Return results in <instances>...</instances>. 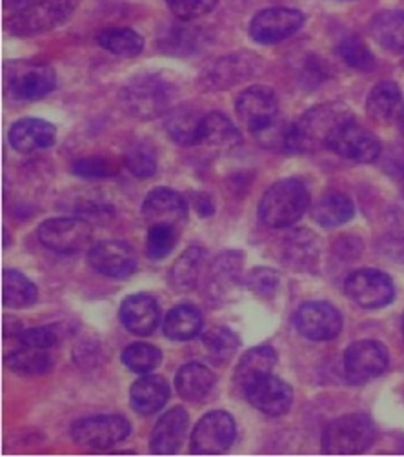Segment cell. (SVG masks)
Here are the masks:
<instances>
[{"label": "cell", "instance_id": "cell-19", "mask_svg": "<svg viewBox=\"0 0 404 457\" xmlns=\"http://www.w3.org/2000/svg\"><path fill=\"white\" fill-rule=\"evenodd\" d=\"M143 219L148 228L157 224L181 228L188 219V203L181 194L171 188H153L143 203Z\"/></svg>", "mask_w": 404, "mask_h": 457}, {"label": "cell", "instance_id": "cell-11", "mask_svg": "<svg viewBox=\"0 0 404 457\" xmlns=\"http://www.w3.org/2000/svg\"><path fill=\"white\" fill-rule=\"evenodd\" d=\"M235 436V420L224 410H213L195 425L190 437V450L197 455H217L230 450Z\"/></svg>", "mask_w": 404, "mask_h": 457}, {"label": "cell", "instance_id": "cell-5", "mask_svg": "<svg viewBox=\"0 0 404 457\" xmlns=\"http://www.w3.org/2000/svg\"><path fill=\"white\" fill-rule=\"evenodd\" d=\"M6 91L13 101L29 103L48 97L57 87V73L50 64L10 61L4 64Z\"/></svg>", "mask_w": 404, "mask_h": 457}, {"label": "cell", "instance_id": "cell-25", "mask_svg": "<svg viewBox=\"0 0 404 457\" xmlns=\"http://www.w3.org/2000/svg\"><path fill=\"white\" fill-rule=\"evenodd\" d=\"M171 388L162 376L144 374L129 388V404L133 412L141 416H153L169 401Z\"/></svg>", "mask_w": 404, "mask_h": 457}, {"label": "cell", "instance_id": "cell-4", "mask_svg": "<svg viewBox=\"0 0 404 457\" xmlns=\"http://www.w3.org/2000/svg\"><path fill=\"white\" fill-rule=\"evenodd\" d=\"M375 443V425L367 414H348L334 420L323 432L321 448L330 455L363 453Z\"/></svg>", "mask_w": 404, "mask_h": 457}, {"label": "cell", "instance_id": "cell-47", "mask_svg": "<svg viewBox=\"0 0 404 457\" xmlns=\"http://www.w3.org/2000/svg\"><path fill=\"white\" fill-rule=\"evenodd\" d=\"M62 339V328L59 325L50 327H35V328H24L17 341L22 346H33V348H54Z\"/></svg>", "mask_w": 404, "mask_h": 457}, {"label": "cell", "instance_id": "cell-44", "mask_svg": "<svg viewBox=\"0 0 404 457\" xmlns=\"http://www.w3.org/2000/svg\"><path fill=\"white\" fill-rule=\"evenodd\" d=\"M71 171L84 180H103V179H110L111 175L117 173V166L115 162H111L106 157H84L73 162Z\"/></svg>", "mask_w": 404, "mask_h": 457}, {"label": "cell", "instance_id": "cell-22", "mask_svg": "<svg viewBox=\"0 0 404 457\" xmlns=\"http://www.w3.org/2000/svg\"><path fill=\"white\" fill-rule=\"evenodd\" d=\"M190 418L183 406H175L161 416L150 436V450L157 455H173L181 450Z\"/></svg>", "mask_w": 404, "mask_h": 457}, {"label": "cell", "instance_id": "cell-34", "mask_svg": "<svg viewBox=\"0 0 404 457\" xmlns=\"http://www.w3.org/2000/svg\"><path fill=\"white\" fill-rule=\"evenodd\" d=\"M319 246L317 239L308 230H295L292 232L283 243V259L293 270H309L317 262Z\"/></svg>", "mask_w": 404, "mask_h": 457}, {"label": "cell", "instance_id": "cell-10", "mask_svg": "<svg viewBox=\"0 0 404 457\" xmlns=\"http://www.w3.org/2000/svg\"><path fill=\"white\" fill-rule=\"evenodd\" d=\"M129 432L131 425L124 416L101 414L75 421L71 427V439L84 448L108 450L126 441Z\"/></svg>", "mask_w": 404, "mask_h": 457}, {"label": "cell", "instance_id": "cell-37", "mask_svg": "<svg viewBox=\"0 0 404 457\" xmlns=\"http://www.w3.org/2000/svg\"><path fill=\"white\" fill-rule=\"evenodd\" d=\"M103 50L119 57H137L144 50V38L131 28H106L97 33Z\"/></svg>", "mask_w": 404, "mask_h": 457}, {"label": "cell", "instance_id": "cell-28", "mask_svg": "<svg viewBox=\"0 0 404 457\" xmlns=\"http://www.w3.org/2000/svg\"><path fill=\"white\" fill-rule=\"evenodd\" d=\"M208 252L202 246H190L186 248L181 257H178L169 273L168 283L175 292H188L197 287L199 279L202 278V271L206 268Z\"/></svg>", "mask_w": 404, "mask_h": 457}, {"label": "cell", "instance_id": "cell-38", "mask_svg": "<svg viewBox=\"0 0 404 457\" xmlns=\"http://www.w3.org/2000/svg\"><path fill=\"white\" fill-rule=\"evenodd\" d=\"M372 35L390 52H404V12H383L372 21Z\"/></svg>", "mask_w": 404, "mask_h": 457}, {"label": "cell", "instance_id": "cell-9", "mask_svg": "<svg viewBox=\"0 0 404 457\" xmlns=\"http://www.w3.org/2000/svg\"><path fill=\"white\" fill-rule=\"evenodd\" d=\"M342 367L344 376L351 385H365L388 370L390 355L383 343L361 339L346 348Z\"/></svg>", "mask_w": 404, "mask_h": 457}, {"label": "cell", "instance_id": "cell-15", "mask_svg": "<svg viewBox=\"0 0 404 457\" xmlns=\"http://www.w3.org/2000/svg\"><path fill=\"white\" fill-rule=\"evenodd\" d=\"M328 150H332L344 161L357 164H370L381 157L383 146L370 129H367L353 119L341 128Z\"/></svg>", "mask_w": 404, "mask_h": 457}, {"label": "cell", "instance_id": "cell-1", "mask_svg": "<svg viewBox=\"0 0 404 457\" xmlns=\"http://www.w3.org/2000/svg\"><path fill=\"white\" fill-rule=\"evenodd\" d=\"M353 119V112L342 103H325L308 110L292 124L290 152L313 154L330 148L341 128Z\"/></svg>", "mask_w": 404, "mask_h": 457}, {"label": "cell", "instance_id": "cell-21", "mask_svg": "<svg viewBox=\"0 0 404 457\" xmlns=\"http://www.w3.org/2000/svg\"><path fill=\"white\" fill-rule=\"evenodd\" d=\"M119 317L128 332L146 337L152 336L161 323V308L155 297L148 294H133L122 301Z\"/></svg>", "mask_w": 404, "mask_h": 457}, {"label": "cell", "instance_id": "cell-8", "mask_svg": "<svg viewBox=\"0 0 404 457\" xmlns=\"http://www.w3.org/2000/svg\"><path fill=\"white\" fill-rule=\"evenodd\" d=\"M259 62L260 59L248 52L218 57L202 68V71L197 77V84L202 91L232 89L248 80L250 77H253V73L259 68Z\"/></svg>", "mask_w": 404, "mask_h": 457}, {"label": "cell", "instance_id": "cell-2", "mask_svg": "<svg viewBox=\"0 0 404 457\" xmlns=\"http://www.w3.org/2000/svg\"><path fill=\"white\" fill-rule=\"evenodd\" d=\"M175 99L173 84L157 73H144L128 80L119 101L126 113L139 120H152L169 112Z\"/></svg>", "mask_w": 404, "mask_h": 457}, {"label": "cell", "instance_id": "cell-12", "mask_svg": "<svg viewBox=\"0 0 404 457\" xmlns=\"http://www.w3.org/2000/svg\"><path fill=\"white\" fill-rule=\"evenodd\" d=\"M346 295L365 310H377L390 304L395 297V287L388 273L374 268H363L350 273L344 283Z\"/></svg>", "mask_w": 404, "mask_h": 457}, {"label": "cell", "instance_id": "cell-16", "mask_svg": "<svg viewBox=\"0 0 404 457\" xmlns=\"http://www.w3.org/2000/svg\"><path fill=\"white\" fill-rule=\"evenodd\" d=\"M235 112L243 124L255 135L277 119L279 99L268 86H251L237 97Z\"/></svg>", "mask_w": 404, "mask_h": 457}, {"label": "cell", "instance_id": "cell-53", "mask_svg": "<svg viewBox=\"0 0 404 457\" xmlns=\"http://www.w3.org/2000/svg\"><path fill=\"white\" fill-rule=\"evenodd\" d=\"M400 328H402V336H404V315H402V327Z\"/></svg>", "mask_w": 404, "mask_h": 457}, {"label": "cell", "instance_id": "cell-48", "mask_svg": "<svg viewBox=\"0 0 404 457\" xmlns=\"http://www.w3.org/2000/svg\"><path fill=\"white\" fill-rule=\"evenodd\" d=\"M73 359L78 364V369H97L104 361V350L99 341L86 339L75 346Z\"/></svg>", "mask_w": 404, "mask_h": 457}, {"label": "cell", "instance_id": "cell-51", "mask_svg": "<svg viewBox=\"0 0 404 457\" xmlns=\"http://www.w3.org/2000/svg\"><path fill=\"white\" fill-rule=\"evenodd\" d=\"M24 330L19 319L15 317H4V337L6 339H17L19 334Z\"/></svg>", "mask_w": 404, "mask_h": 457}, {"label": "cell", "instance_id": "cell-33", "mask_svg": "<svg viewBox=\"0 0 404 457\" xmlns=\"http://www.w3.org/2000/svg\"><path fill=\"white\" fill-rule=\"evenodd\" d=\"M6 367L26 378L44 376L54 370V357L46 352V348H33V346H22L6 355Z\"/></svg>", "mask_w": 404, "mask_h": 457}, {"label": "cell", "instance_id": "cell-14", "mask_svg": "<svg viewBox=\"0 0 404 457\" xmlns=\"http://www.w3.org/2000/svg\"><path fill=\"white\" fill-rule=\"evenodd\" d=\"M87 262L101 273L111 279H128L139 268V259L135 248L124 241H101L89 248Z\"/></svg>", "mask_w": 404, "mask_h": 457}, {"label": "cell", "instance_id": "cell-13", "mask_svg": "<svg viewBox=\"0 0 404 457\" xmlns=\"http://www.w3.org/2000/svg\"><path fill=\"white\" fill-rule=\"evenodd\" d=\"M341 312L326 301H308L302 303L295 315V330L309 341H332L342 330Z\"/></svg>", "mask_w": 404, "mask_h": 457}, {"label": "cell", "instance_id": "cell-20", "mask_svg": "<svg viewBox=\"0 0 404 457\" xmlns=\"http://www.w3.org/2000/svg\"><path fill=\"white\" fill-rule=\"evenodd\" d=\"M244 397L253 408L259 410V412L277 418V416H284L292 408L293 390L286 381H283L274 374H269L259 379L257 383H253L246 390Z\"/></svg>", "mask_w": 404, "mask_h": 457}, {"label": "cell", "instance_id": "cell-39", "mask_svg": "<svg viewBox=\"0 0 404 457\" xmlns=\"http://www.w3.org/2000/svg\"><path fill=\"white\" fill-rule=\"evenodd\" d=\"M202 346L213 364H217V367H224V364L230 362L237 353L241 346V339L228 327H215L202 336Z\"/></svg>", "mask_w": 404, "mask_h": 457}, {"label": "cell", "instance_id": "cell-7", "mask_svg": "<svg viewBox=\"0 0 404 457\" xmlns=\"http://www.w3.org/2000/svg\"><path fill=\"white\" fill-rule=\"evenodd\" d=\"M78 6V0H40L15 12L6 28L15 37H33L48 33L66 24Z\"/></svg>", "mask_w": 404, "mask_h": 457}, {"label": "cell", "instance_id": "cell-27", "mask_svg": "<svg viewBox=\"0 0 404 457\" xmlns=\"http://www.w3.org/2000/svg\"><path fill=\"white\" fill-rule=\"evenodd\" d=\"M217 383L215 374L202 362L192 361L183 364L175 374V388L185 401L202 403L213 392Z\"/></svg>", "mask_w": 404, "mask_h": 457}, {"label": "cell", "instance_id": "cell-32", "mask_svg": "<svg viewBox=\"0 0 404 457\" xmlns=\"http://www.w3.org/2000/svg\"><path fill=\"white\" fill-rule=\"evenodd\" d=\"M402 106V94L399 84L383 80L375 84L367 97V113L377 122H388L399 115Z\"/></svg>", "mask_w": 404, "mask_h": 457}, {"label": "cell", "instance_id": "cell-3", "mask_svg": "<svg viewBox=\"0 0 404 457\" xmlns=\"http://www.w3.org/2000/svg\"><path fill=\"white\" fill-rule=\"evenodd\" d=\"M309 206V192L299 179H283L269 187L259 204V217L269 228H288L301 220Z\"/></svg>", "mask_w": 404, "mask_h": 457}, {"label": "cell", "instance_id": "cell-24", "mask_svg": "<svg viewBox=\"0 0 404 457\" xmlns=\"http://www.w3.org/2000/svg\"><path fill=\"white\" fill-rule=\"evenodd\" d=\"M277 364V352L272 346H255L250 348L239 361V364L235 367L234 372V390L239 395H246V390L257 383L259 379L274 374V369Z\"/></svg>", "mask_w": 404, "mask_h": 457}, {"label": "cell", "instance_id": "cell-17", "mask_svg": "<svg viewBox=\"0 0 404 457\" xmlns=\"http://www.w3.org/2000/svg\"><path fill=\"white\" fill-rule=\"evenodd\" d=\"M304 24V15L292 8H268L250 22V37L257 44H277L295 35Z\"/></svg>", "mask_w": 404, "mask_h": 457}, {"label": "cell", "instance_id": "cell-42", "mask_svg": "<svg viewBox=\"0 0 404 457\" xmlns=\"http://www.w3.org/2000/svg\"><path fill=\"white\" fill-rule=\"evenodd\" d=\"M178 243V228L168 224H157L148 228L146 237V255L152 261H161L168 257Z\"/></svg>", "mask_w": 404, "mask_h": 457}, {"label": "cell", "instance_id": "cell-26", "mask_svg": "<svg viewBox=\"0 0 404 457\" xmlns=\"http://www.w3.org/2000/svg\"><path fill=\"white\" fill-rule=\"evenodd\" d=\"M243 143L239 128L234 120L220 112L202 115L199 129V146H208L217 152H228Z\"/></svg>", "mask_w": 404, "mask_h": 457}, {"label": "cell", "instance_id": "cell-23", "mask_svg": "<svg viewBox=\"0 0 404 457\" xmlns=\"http://www.w3.org/2000/svg\"><path fill=\"white\" fill-rule=\"evenodd\" d=\"M57 143V128L37 117L17 120L10 128V145L19 154H37L52 148Z\"/></svg>", "mask_w": 404, "mask_h": 457}, {"label": "cell", "instance_id": "cell-52", "mask_svg": "<svg viewBox=\"0 0 404 457\" xmlns=\"http://www.w3.org/2000/svg\"><path fill=\"white\" fill-rule=\"evenodd\" d=\"M397 119H399V126H400V129H404V103H402V106H400V110H399Z\"/></svg>", "mask_w": 404, "mask_h": 457}, {"label": "cell", "instance_id": "cell-43", "mask_svg": "<svg viewBox=\"0 0 404 457\" xmlns=\"http://www.w3.org/2000/svg\"><path fill=\"white\" fill-rule=\"evenodd\" d=\"M124 164L137 179H150L157 173V157H155V154L141 143L133 145L126 152Z\"/></svg>", "mask_w": 404, "mask_h": 457}, {"label": "cell", "instance_id": "cell-46", "mask_svg": "<svg viewBox=\"0 0 404 457\" xmlns=\"http://www.w3.org/2000/svg\"><path fill=\"white\" fill-rule=\"evenodd\" d=\"M166 4L173 17L183 22H190L211 13L217 8L218 0H166Z\"/></svg>", "mask_w": 404, "mask_h": 457}, {"label": "cell", "instance_id": "cell-35", "mask_svg": "<svg viewBox=\"0 0 404 457\" xmlns=\"http://www.w3.org/2000/svg\"><path fill=\"white\" fill-rule=\"evenodd\" d=\"M355 215V206L350 201L348 195L339 194V192H332L323 195L316 206H313V219L317 220L319 226L328 228H339L346 222H350Z\"/></svg>", "mask_w": 404, "mask_h": 457}, {"label": "cell", "instance_id": "cell-50", "mask_svg": "<svg viewBox=\"0 0 404 457\" xmlns=\"http://www.w3.org/2000/svg\"><path fill=\"white\" fill-rule=\"evenodd\" d=\"M192 204L195 206V210L201 217H211L215 213V203L204 192H194L192 194Z\"/></svg>", "mask_w": 404, "mask_h": 457}, {"label": "cell", "instance_id": "cell-49", "mask_svg": "<svg viewBox=\"0 0 404 457\" xmlns=\"http://www.w3.org/2000/svg\"><path fill=\"white\" fill-rule=\"evenodd\" d=\"M78 215L87 219L89 222L92 220H108L113 217V206L106 204V203H95V201H82L80 208H78Z\"/></svg>", "mask_w": 404, "mask_h": 457}, {"label": "cell", "instance_id": "cell-18", "mask_svg": "<svg viewBox=\"0 0 404 457\" xmlns=\"http://www.w3.org/2000/svg\"><path fill=\"white\" fill-rule=\"evenodd\" d=\"M244 255L237 250H227L210 264L206 278V294L215 303H227L243 287Z\"/></svg>", "mask_w": 404, "mask_h": 457}, {"label": "cell", "instance_id": "cell-31", "mask_svg": "<svg viewBox=\"0 0 404 457\" xmlns=\"http://www.w3.org/2000/svg\"><path fill=\"white\" fill-rule=\"evenodd\" d=\"M202 115L192 108H173L168 112L164 128L169 139L178 146H199V129Z\"/></svg>", "mask_w": 404, "mask_h": 457}, {"label": "cell", "instance_id": "cell-40", "mask_svg": "<svg viewBox=\"0 0 404 457\" xmlns=\"http://www.w3.org/2000/svg\"><path fill=\"white\" fill-rule=\"evenodd\" d=\"M120 361L131 372L144 376L161 367L162 352L150 343H133L122 350Z\"/></svg>", "mask_w": 404, "mask_h": 457}, {"label": "cell", "instance_id": "cell-30", "mask_svg": "<svg viewBox=\"0 0 404 457\" xmlns=\"http://www.w3.org/2000/svg\"><path fill=\"white\" fill-rule=\"evenodd\" d=\"M206 33L188 24H171L161 35V48L177 57H188L206 48Z\"/></svg>", "mask_w": 404, "mask_h": 457}, {"label": "cell", "instance_id": "cell-36", "mask_svg": "<svg viewBox=\"0 0 404 457\" xmlns=\"http://www.w3.org/2000/svg\"><path fill=\"white\" fill-rule=\"evenodd\" d=\"M38 299V288L22 271L8 268L3 271V303L6 308H28Z\"/></svg>", "mask_w": 404, "mask_h": 457}, {"label": "cell", "instance_id": "cell-6", "mask_svg": "<svg viewBox=\"0 0 404 457\" xmlns=\"http://www.w3.org/2000/svg\"><path fill=\"white\" fill-rule=\"evenodd\" d=\"M37 237L42 246L55 253L75 255L92 248L94 226L80 215L52 217L38 224Z\"/></svg>", "mask_w": 404, "mask_h": 457}, {"label": "cell", "instance_id": "cell-45", "mask_svg": "<svg viewBox=\"0 0 404 457\" xmlns=\"http://www.w3.org/2000/svg\"><path fill=\"white\" fill-rule=\"evenodd\" d=\"M279 285H281V276L274 268L259 266V268H253L246 276V287L250 288L251 294L259 297H272L277 292Z\"/></svg>", "mask_w": 404, "mask_h": 457}, {"label": "cell", "instance_id": "cell-41", "mask_svg": "<svg viewBox=\"0 0 404 457\" xmlns=\"http://www.w3.org/2000/svg\"><path fill=\"white\" fill-rule=\"evenodd\" d=\"M337 52H339L341 59L355 70L370 71L375 68V55L361 37H357V35L346 37L344 40H341Z\"/></svg>", "mask_w": 404, "mask_h": 457}, {"label": "cell", "instance_id": "cell-29", "mask_svg": "<svg viewBox=\"0 0 404 457\" xmlns=\"http://www.w3.org/2000/svg\"><path fill=\"white\" fill-rule=\"evenodd\" d=\"M204 317L202 312L194 304H177L171 308L162 323L164 336L171 341H190L202 330Z\"/></svg>", "mask_w": 404, "mask_h": 457}]
</instances>
